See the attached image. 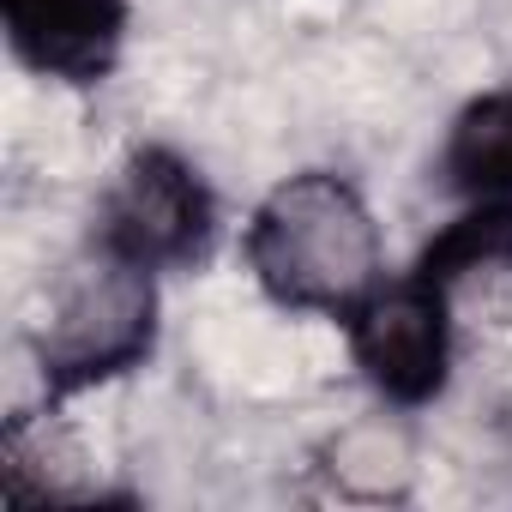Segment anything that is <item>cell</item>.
<instances>
[{
	"label": "cell",
	"instance_id": "cell-1",
	"mask_svg": "<svg viewBox=\"0 0 512 512\" xmlns=\"http://www.w3.org/2000/svg\"><path fill=\"white\" fill-rule=\"evenodd\" d=\"M247 272L284 314L350 320L386 284V247L368 193L338 169L284 175L247 217Z\"/></svg>",
	"mask_w": 512,
	"mask_h": 512
},
{
	"label": "cell",
	"instance_id": "cell-2",
	"mask_svg": "<svg viewBox=\"0 0 512 512\" xmlns=\"http://www.w3.org/2000/svg\"><path fill=\"white\" fill-rule=\"evenodd\" d=\"M157 314H163L157 272L85 241V253L55 278L49 308L31 332L43 398L67 404L79 392L139 374L157 350Z\"/></svg>",
	"mask_w": 512,
	"mask_h": 512
},
{
	"label": "cell",
	"instance_id": "cell-3",
	"mask_svg": "<svg viewBox=\"0 0 512 512\" xmlns=\"http://www.w3.org/2000/svg\"><path fill=\"white\" fill-rule=\"evenodd\" d=\"M223 229L217 193L193 157L175 145H133L97 199L91 241L145 272H193L211 260Z\"/></svg>",
	"mask_w": 512,
	"mask_h": 512
},
{
	"label": "cell",
	"instance_id": "cell-4",
	"mask_svg": "<svg viewBox=\"0 0 512 512\" xmlns=\"http://www.w3.org/2000/svg\"><path fill=\"white\" fill-rule=\"evenodd\" d=\"M452 314L458 308L446 290L404 272V278L380 284L344 320V338H350L362 380L392 410H422L446 392V380H452Z\"/></svg>",
	"mask_w": 512,
	"mask_h": 512
},
{
	"label": "cell",
	"instance_id": "cell-5",
	"mask_svg": "<svg viewBox=\"0 0 512 512\" xmlns=\"http://www.w3.org/2000/svg\"><path fill=\"white\" fill-rule=\"evenodd\" d=\"M0 25L19 67L67 91H91L109 85L127 55L133 0H0Z\"/></svg>",
	"mask_w": 512,
	"mask_h": 512
},
{
	"label": "cell",
	"instance_id": "cell-6",
	"mask_svg": "<svg viewBox=\"0 0 512 512\" xmlns=\"http://www.w3.org/2000/svg\"><path fill=\"white\" fill-rule=\"evenodd\" d=\"M410 272L428 278L434 290H446L452 308L470 296H506L512 302V199L464 205L452 223H440L422 241Z\"/></svg>",
	"mask_w": 512,
	"mask_h": 512
},
{
	"label": "cell",
	"instance_id": "cell-7",
	"mask_svg": "<svg viewBox=\"0 0 512 512\" xmlns=\"http://www.w3.org/2000/svg\"><path fill=\"white\" fill-rule=\"evenodd\" d=\"M440 187L464 205L512 199V85L476 91L440 139Z\"/></svg>",
	"mask_w": 512,
	"mask_h": 512
}]
</instances>
